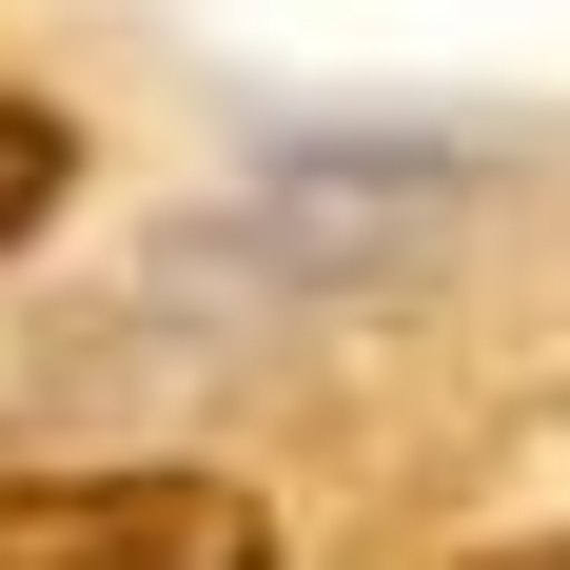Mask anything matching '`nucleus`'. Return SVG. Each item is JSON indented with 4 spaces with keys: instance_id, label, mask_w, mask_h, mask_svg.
<instances>
[{
    "instance_id": "obj_1",
    "label": "nucleus",
    "mask_w": 570,
    "mask_h": 570,
    "mask_svg": "<svg viewBox=\"0 0 570 570\" xmlns=\"http://www.w3.org/2000/svg\"><path fill=\"white\" fill-rule=\"evenodd\" d=\"M0 570H276L256 472H20L0 492Z\"/></svg>"
},
{
    "instance_id": "obj_2",
    "label": "nucleus",
    "mask_w": 570,
    "mask_h": 570,
    "mask_svg": "<svg viewBox=\"0 0 570 570\" xmlns=\"http://www.w3.org/2000/svg\"><path fill=\"white\" fill-rule=\"evenodd\" d=\"M59 197H79V118H59V99H20V79H0V256H20V236H40Z\"/></svg>"
},
{
    "instance_id": "obj_3",
    "label": "nucleus",
    "mask_w": 570,
    "mask_h": 570,
    "mask_svg": "<svg viewBox=\"0 0 570 570\" xmlns=\"http://www.w3.org/2000/svg\"><path fill=\"white\" fill-rule=\"evenodd\" d=\"M472 570H570V531H531V551H472Z\"/></svg>"
}]
</instances>
